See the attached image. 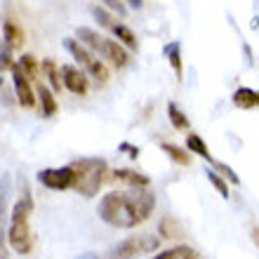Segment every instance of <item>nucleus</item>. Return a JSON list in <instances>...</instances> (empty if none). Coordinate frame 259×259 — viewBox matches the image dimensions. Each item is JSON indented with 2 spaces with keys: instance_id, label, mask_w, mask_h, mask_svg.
Returning a JSON list of instances; mask_svg holds the SVG:
<instances>
[{
  "instance_id": "nucleus-31",
  "label": "nucleus",
  "mask_w": 259,
  "mask_h": 259,
  "mask_svg": "<svg viewBox=\"0 0 259 259\" xmlns=\"http://www.w3.org/2000/svg\"><path fill=\"white\" fill-rule=\"evenodd\" d=\"M153 259H167V250H165V252H160V254H156Z\"/></svg>"
},
{
  "instance_id": "nucleus-23",
  "label": "nucleus",
  "mask_w": 259,
  "mask_h": 259,
  "mask_svg": "<svg viewBox=\"0 0 259 259\" xmlns=\"http://www.w3.org/2000/svg\"><path fill=\"white\" fill-rule=\"evenodd\" d=\"M92 17H95L97 21H99V24H102L104 28H111L113 26V24H116V21H113V17H111L109 12H106V10H104V7H92Z\"/></svg>"
},
{
  "instance_id": "nucleus-25",
  "label": "nucleus",
  "mask_w": 259,
  "mask_h": 259,
  "mask_svg": "<svg viewBox=\"0 0 259 259\" xmlns=\"http://www.w3.org/2000/svg\"><path fill=\"white\" fill-rule=\"evenodd\" d=\"M212 165H214V170H219V172H222V175H224V177L229 179V182H231V184H236V186L240 184L238 175H236V172H233L231 167H229V165H224V163H214V160H212Z\"/></svg>"
},
{
  "instance_id": "nucleus-24",
  "label": "nucleus",
  "mask_w": 259,
  "mask_h": 259,
  "mask_svg": "<svg viewBox=\"0 0 259 259\" xmlns=\"http://www.w3.org/2000/svg\"><path fill=\"white\" fill-rule=\"evenodd\" d=\"M167 259H196V254H193L191 247L177 245V247H172V250H167Z\"/></svg>"
},
{
  "instance_id": "nucleus-10",
  "label": "nucleus",
  "mask_w": 259,
  "mask_h": 259,
  "mask_svg": "<svg viewBox=\"0 0 259 259\" xmlns=\"http://www.w3.org/2000/svg\"><path fill=\"white\" fill-rule=\"evenodd\" d=\"M233 104L238 109H259V92L250 88H238L233 92Z\"/></svg>"
},
{
  "instance_id": "nucleus-27",
  "label": "nucleus",
  "mask_w": 259,
  "mask_h": 259,
  "mask_svg": "<svg viewBox=\"0 0 259 259\" xmlns=\"http://www.w3.org/2000/svg\"><path fill=\"white\" fill-rule=\"evenodd\" d=\"M75 259H99V257H97L95 252H82V254H78Z\"/></svg>"
},
{
  "instance_id": "nucleus-4",
  "label": "nucleus",
  "mask_w": 259,
  "mask_h": 259,
  "mask_svg": "<svg viewBox=\"0 0 259 259\" xmlns=\"http://www.w3.org/2000/svg\"><path fill=\"white\" fill-rule=\"evenodd\" d=\"M71 167H73V189L85 198H92L104 182L106 163L102 158H80Z\"/></svg>"
},
{
  "instance_id": "nucleus-19",
  "label": "nucleus",
  "mask_w": 259,
  "mask_h": 259,
  "mask_svg": "<svg viewBox=\"0 0 259 259\" xmlns=\"http://www.w3.org/2000/svg\"><path fill=\"white\" fill-rule=\"evenodd\" d=\"M42 71H45V75H48V80H50V85H52V90L62 88V78H59L57 64L52 62V59H45V62H42Z\"/></svg>"
},
{
  "instance_id": "nucleus-1",
  "label": "nucleus",
  "mask_w": 259,
  "mask_h": 259,
  "mask_svg": "<svg viewBox=\"0 0 259 259\" xmlns=\"http://www.w3.org/2000/svg\"><path fill=\"white\" fill-rule=\"evenodd\" d=\"M153 205H156V196L146 186H135L127 193H106L99 200L97 212L109 226L135 229L144 219H149Z\"/></svg>"
},
{
  "instance_id": "nucleus-29",
  "label": "nucleus",
  "mask_w": 259,
  "mask_h": 259,
  "mask_svg": "<svg viewBox=\"0 0 259 259\" xmlns=\"http://www.w3.org/2000/svg\"><path fill=\"white\" fill-rule=\"evenodd\" d=\"M130 5L135 7V10H139V7L144 5V0H130Z\"/></svg>"
},
{
  "instance_id": "nucleus-18",
  "label": "nucleus",
  "mask_w": 259,
  "mask_h": 259,
  "mask_svg": "<svg viewBox=\"0 0 259 259\" xmlns=\"http://www.w3.org/2000/svg\"><path fill=\"white\" fill-rule=\"evenodd\" d=\"M179 42H170L167 48H165V55H167V62H170V66L175 68V73L182 78V55H179Z\"/></svg>"
},
{
  "instance_id": "nucleus-22",
  "label": "nucleus",
  "mask_w": 259,
  "mask_h": 259,
  "mask_svg": "<svg viewBox=\"0 0 259 259\" xmlns=\"http://www.w3.org/2000/svg\"><path fill=\"white\" fill-rule=\"evenodd\" d=\"M207 179H210V184L219 191V196H222V198H229V184H226L224 179L219 177L217 170H210V167H207Z\"/></svg>"
},
{
  "instance_id": "nucleus-9",
  "label": "nucleus",
  "mask_w": 259,
  "mask_h": 259,
  "mask_svg": "<svg viewBox=\"0 0 259 259\" xmlns=\"http://www.w3.org/2000/svg\"><path fill=\"white\" fill-rule=\"evenodd\" d=\"M142 252V240L130 238V240H120L118 245H113L109 250V259H139Z\"/></svg>"
},
{
  "instance_id": "nucleus-15",
  "label": "nucleus",
  "mask_w": 259,
  "mask_h": 259,
  "mask_svg": "<svg viewBox=\"0 0 259 259\" xmlns=\"http://www.w3.org/2000/svg\"><path fill=\"white\" fill-rule=\"evenodd\" d=\"M186 149L191 151V153H196V156H200L203 160H210L212 163V156H210V151H207V146H205V142L198 135H193V132L186 137Z\"/></svg>"
},
{
  "instance_id": "nucleus-21",
  "label": "nucleus",
  "mask_w": 259,
  "mask_h": 259,
  "mask_svg": "<svg viewBox=\"0 0 259 259\" xmlns=\"http://www.w3.org/2000/svg\"><path fill=\"white\" fill-rule=\"evenodd\" d=\"M163 151L179 165H189V160H191V158L186 156V151H182L179 146H175V144H163Z\"/></svg>"
},
{
  "instance_id": "nucleus-8",
  "label": "nucleus",
  "mask_w": 259,
  "mask_h": 259,
  "mask_svg": "<svg viewBox=\"0 0 259 259\" xmlns=\"http://www.w3.org/2000/svg\"><path fill=\"white\" fill-rule=\"evenodd\" d=\"M62 85L68 92H73L78 97L88 95V88H90L88 73L80 71L78 66H73V64H66V66H62Z\"/></svg>"
},
{
  "instance_id": "nucleus-30",
  "label": "nucleus",
  "mask_w": 259,
  "mask_h": 259,
  "mask_svg": "<svg viewBox=\"0 0 259 259\" xmlns=\"http://www.w3.org/2000/svg\"><path fill=\"white\" fill-rule=\"evenodd\" d=\"M0 259H7V252H5V247H3V243H0Z\"/></svg>"
},
{
  "instance_id": "nucleus-12",
  "label": "nucleus",
  "mask_w": 259,
  "mask_h": 259,
  "mask_svg": "<svg viewBox=\"0 0 259 259\" xmlns=\"http://www.w3.org/2000/svg\"><path fill=\"white\" fill-rule=\"evenodd\" d=\"M38 99H40V106H42V118H52L57 113V99L52 95V90L40 85L38 88Z\"/></svg>"
},
{
  "instance_id": "nucleus-16",
  "label": "nucleus",
  "mask_w": 259,
  "mask_h": 259,
  "mask_svg": "<svg viewBox=\"0 0 259 259\" xmlns=\"http://www.w3.org/2000/svg\"><path fill=\"white\" fill-rule=\"evenodd\" d=\"M167 118H170L172 127H177V130H189V120H186L184 111L179 109L177 104H167Z\"/></svg>"
},
{
  "instance_id": "nucleus-17",
  "label": "nucleus",
  "mask_w": 259,
  "mask_h": 259,
  "mask_svg": "<svg viewBox=\"0 0 259 259\" xmlns=\"http://www.w3.org/2000/svg\"><path fill=\"white\" fill-rule=\"evenodd\" d=\"M113 175H116V179H123V182H127V184H132V186H149V177H144V175H139V172L116 170Z\"/></svg>"
},
{
  "instance_id": "nucleus-5",
  "label": "nucleus",
  "mask_w": 259,
  "mask_h": 259,
  "mask_svg": "<svg viewBox=\"0 0 259 259\" xmlns=\"http://www.w3.org/2000/svg\"><path fill=\"white\" fill-rule=\"evenodd\" d=\"M64 48L71 52V57H73L75 62L85 68V73H88V75H92V78H95V80H99V82L109 80V68H106V64H104L102 59H97L95 52L85 48L80 40L64 38Z\"/></svg>"
},
{
  "instance_id": "nucleus-3",
  "label": "nucleus",
  "mask_w": 259,
  "mask_h": 259,
  "mask_svg": "<svg viewBox=\"0 0 259 259\" xmlns=\"http://www.w3.org/2000/svg\"><path fill=\"white\" fill-rule=\"evenodd\" d=\"M75 35H78V40H80L85 48H90L95 55H99L102 59H106L109 64H113L116 68L127 66L130 55H127V50H125L118 40L104 38V35L97 33L95 28H88V26H78Z\"/></svg>"
},
{
  "instance_id": "nucleus-13",
  "label": "nucleus",
  "mask_w": 259,
  "mask_h": 259,
  "mask_svg": "<svg viewBox=\"0 0 259 259\" xmlns=\"http://www.w3.org/2000/svg\"><path fill=\"white\" fill-rule=\"evenodd\" d=\"M24 45V33L14 21H5V48L7 50H19Z\"/></svg>"
},
{
  "instance_id": "nucleus-11",
  "label": "nucleus",
  "mask_w": 259,
  "mask_h": 259,
  "mask_svg": "<svg viewBox=\"0 0 259 259\" xmlns=\"http://www.w3.org/2000/svg\"><path fill=\"white\" fill-rule=\"evenodd\" d=\"M10 191H12V179H10V175H3V179H0V243H3V226H5Z\"/></svg>"
},
{
  "instance_id": "nucleus-28",
  "label": "nucleus",
  "mask_w": 259,
  "mask_h": 259,
  "mask_svg": "<svg viewBox=\"0 0 259 259\" xmlns=\"http://www.w3.org/2000/svg\"><path fill=\"white\" fill-rule=\"evenodd\" d=\"M252 240L259 245V226H254V229H252Z\"/></svg>"
},
{
  "instance_id": "nucleus-26",
  "label": "nucleus",
  "mask_w": 259,
  "mask_h": 259,
  "mask_svg": "<svg viewBox=\"0 0 259 259\" xmlns=\"http://www.w3.org/2000/svg\"><path fill=\"white\" fill-rule=\"evenodd\" d=\"M102 3L109 7V10H113L118 17H125V14H127V7H125L120 0H102Z\"/></svg>"
},
{
  "instance_id": "nucleus-2",
  "label": "nucleus",
  "mask_w": 259,
  "mask_h": 259,
  "mask_svg": "<svg viewBox=\"0 0 259 259\" xmlns=\"http://www.w3.org/2000/svg\"><path fill=\"white\" fill-rule=\"evenodd\" d=\"M31 210H33V200H31V193L24 184V193L14 205L12 219H10V231H7L10 247L19 254H28L33 250V233H31V224H28Z\"/></svg>"
},
{
  "instance_id": "nucleus-20",
  "label": "nucleus",
  "mask_w": 259,
  "mask_h": 259,
  "mask_svg": "<svg viewBox=\"0 0 259 259\" xmlns=\"http://www.w3.org/2000/svg\"><path fill=\"white\" fill-rule=\"evenodd\" d=\"M17 64H19L21 71H24V73L28 75V78H35V75H38V71H40V68H38V62H35V57H33V55H21V59H19Z\"/></svg>"
},
{
  "instance_id": "nucleus-6",
  "label": "nucleus",
  "mask_w": 259,
  "mask_h": 259,
  "mask_svg": "<svg viewBox=\"0 0 259 259\" xmlns=\"http://www.w3.org/2000/svg\"><path fill=\"white\" fill-rule=\"evenodd\" d=\"M38 182H40L45 189H52V191H66V189H73V167H48V170L38 172Z\"/></svg>"
},
{
  "instance_id": "nucleus-7",
  "label": "nucleus",
  "mask_w": 259,
  "mask_h": 259,
  "mask_svg": "<svg viewBox=\"0 0 259 259\" xmlns=\"http://www.w3.org/2000/svg\"><path fill=\"white\" fill-rule=\"evenodd\" d=\"M12 85H14V92H17V102L24 106V109H33L35 106V95L31 90V78H28L24 71H21L19 64H12Z\"/></svg>"
},
{
  "instance_id": "nucleus-14",
  "label": "nucleus",
  "mask_w": 259,
  "mask_h": 259,
  "mask_svg": "<svg viewBox=\"0 0 259 259\" xmlns=\"http://www.w3.org/2000/svg\"><path fill=\"white\" fill-rule=\"evenodd\" d=\"M111 33L116 35V40L120 42V45H123V48H130V50H137V38H135V33H132V31H130L127 26H125V24H113V26L109 28Z\"/></svg>"
}]
</instances>
